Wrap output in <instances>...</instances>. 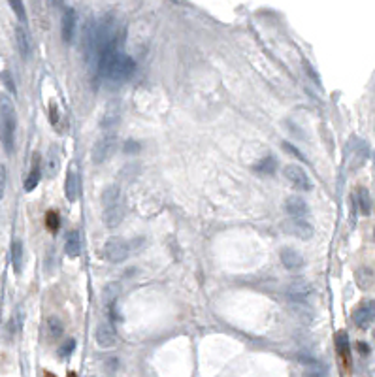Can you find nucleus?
Segmentation results:
<instances>
[{"mask_svg": "<svg viewBox=\"0 0 375 377\" xmlns=\"http://www.w3.org/2000/svg\"><path fill=\"white\" fill-rule=\"evenodd\" d=\"M15 129H17V115L10 96H0V141L6 153H13L15 145Z\"/></svg>", "mask_w": 375, "mask_h": 377, "instance_id": "nucleus-1", "label": "nucleus"}, {"mask_svg": "<svg viewBox=\"0 0 375 377\" xmlns=\"http://www.w3.org/2000/svg\"><path fill=\"white\" fill-rule=\"evenodd\" d=\"M115 143H117V138H115V134H104L102 138L96 140V143L93 145V151H91V159L94 164H102V162H106V160L113 155V151H115Z\"/></svg>", "mask_w": 375, "mask_h": 377, "instance_id": "nucleus-2", "label": "nucleus"}, {"mask_svg": "<svg viewBox=\"0 0 375 377\" xmlns=\"http://www.w3.org/2000/svg\"><path fill=\"white\" fill-rule=\"evenodd\" d=\"M102 257L111 264H121L129 258V245L121 238H109L102 247Z\"/></svg>", "mask_w": 375, "mask_h": 377, "instance_id": "nucleus-3", "label": "nucleus"}, {"mask_svg": "<svg viewBox=\"0 0 375 377\" xmlns=\"http://www.w3.org/2000/svg\"><path fill=\"white\" fill-rule=\"evenodd\" d=\"M281 229L283 232L286 234H290V236H294V238H300V239H309L313 236V227L304 221V219H286L281 223Z\"/></svg>", "mask_w": 375, "mask_h": 377, "instance_id": "nucleus-4", "label": "nucleus"}, {"mask_svg": "<svg viewBox=\"0 0 375 377\" xmlns=\"http://www.w3.org/2000/svg\"><path fill=\"white\" fill-rule=\"evenodd\" d=\"M375 319V300H364L353 309V323L358 328H368Z\"/></svg>", "mask_w": 375, "mask_h": 377, "instance_id": "nucleus-5", "label": "nucleus"}, {"mask_svg": "<svg viewBox=\"0 0 375 377\" xmlns=\"http://www.w3.org/2000/svg\"><path fill=\"white\" fill-rule=\"evenodd\" d=\"M285 178L286 181H290L292 187H296L298 190H311V181L307 178V174L304 172L302 166L298 164H286L285 166Z\"/></svg>", "mask_w": 375, "mask_h": 377, "instance_id": "nucleus-6", "label": "nucleus"}, {"mask_svg": "<svg viewBox=\"0 0 375 377\" xmlns=\"http://www.w3.org/2000/svg\"><path fill=\"white\" fill-rule=\"evenodd\" d=\"M125 217V209H123V204L121 202H115V204H109V206H104V211H102V221L108 229H115L121 225V221Z\"/></svg>", "mask_w": 375, "mask_h": 377, "instance_id": "nucleus-7", "label": "nucleus"}, {"mask_svg": "<svg viewBox=\"0 0 375 377\" xmlns=\"http://www.w3.org/2000/svg\"><path fill=\"white\" fill-rule=\"evenodd\" d=\"M94 339H96V343L100 347L109 349L113 347L115 341H117V332H115V328L111 327V323H102L94 332Z\"/></svg>", "mask_w": 375, "mask_h": 377, "instance_id": "nucleus-8", "label": "nucleus"}, {"mask_svg": "<svg viewBox=\"0 0 375 377\" xmlns=\"http://www.w3.org/2000/svg\"><path fill=\"white\" fill-rule=\"evenodd\" d=\"M285 209L292 219H304L309 213V206L302 196H288L285 202Z\"/></svg>", "mask_w": 375, "mask_h": 377, "instance_id": "nucleus-9", "label": "nucleus"}, {"mask_svg": "<svg viewBox=\"0 0 375 377\" xmlns=\"http://www.w3.org/2000/svg\"><path fill=\"white\" fill-rule=\"evenodd\" d=\"M119 119H121V108H119V102H109L104 115H102V121H100V127L104 130H111L117 127Z\"/></svg>", "mask_w": 375, "mask_h": 377, "instance_id": "nucleus-10", "label": "nucleus"}, {"mask_svg": "<svg viewBox=\"0 0 375 377\" xmlns=\"http://www.w3.org/2000/svg\"><path fill=\"white\" fill-rule=\"evenodd\" d=\"M279 258H281V264H283L286 270H298V268H302V264H304L302 255L298 253L296 249H290V247L281 249V251H279Z\"/></svg>", "mask_w": 375, "mask_h": 377, "instance_id": "nucleus-11", "label": "nucleus"}, {"mask_svg": "<svg viewBox=\"0 0 375 377\" xmlns=\"http://www.w3.org/2000/svg\"><path fill=\"white\" fill-rule=\"evenodd\" d=\"M15 40H17V49H19L21 57L25 60H29L30 55H32V42H30L29 30L25 29L23 25L15 29Z\"/></svg>", "mask_w": 375, "mask_h": 377, "instance_id": "nucleus-12", "label": "nucleus"}, {"mask_svg": "<svg viewBox=\"0 0 375 377\" xmlns=\"http://www.w3.org/2000/svg\"><path fill=\"white\" fill-rule=\"evenodd\" d=\"M74 30H76V11L64 10V13H62V25H60L62 40L64 42L72 40L74 38Z\"/></svg>", "mask_w": 375, "mask_h": 377, "instance_id": "nucleus-13", "label": "nucleus"}, {"mask_svg": "<svg viewBox=\"0 0 375 377\" xmlns=\"http://www.w3.org/2000/svg\"><path fill=\"white\" fill-rule=\"evenodd\" d=\"M64 194L68 202H76L79 196V179L78 174L74 170H70L66 174V181H64Z\"/></svg>", "mask_w": 375, "mask_h": 377, "instance_id": "nucleus-14", "label": "nucleus"}, {"mask_svg": "<svg viewBox=\"0 0 375 377\" xmlns=\"http://www.w3.org/2000/svg\"><path fill=\"white\" fill-rule=\"evenodd\" d=\"M40 178H42V172H40V157L36 155V157H34V162H32V170H30V174L27 176V179H25V190H27V192L34 190V188L38 187Z\"/></svg>", "mask_w": 375, "mask_h": 377, "instance_id": "nucleus-15", "label": "nucleus"}, {"mask_svg": "<svg viewBox=\"0 0 375 377\" xmlns=\"http://www.w3.org/2000/svg\"><path fill=\"white\" fill-rule=\"evenodd\" d=\"M64 251L70 258H78L79 257V251H81V239H79V232L74 230L70 232L68 238H66V245H64Z\"/></svg>", "mask_w": 375, "mask_h": 377, "instance_id": "nucleus-16", "label": "nucleus"}, {"mask_svg": "<svg viewBox=\"0 0 375 377\" xmlns=\"http://www.w3.org/2000/svg\"><path fill=\"white\" fill-rule=\"evenodd\" d=\"M23 257H25L23 241L21 239H13V243H11V264H13L15 274H21V270H23Z\"/></svg>", "mask_w": 375, "mask_h": 377, "instance_id": "nucleus-17", "label": "nucleus"}, {"mask_svg": "<svg viewBox=\"0 0 375 377\" xmlns=\"http://www.w3.org/2000/svg\"><path fill=\"white\" fill-rule=\"evenodd\" d=\"M46 332H47V337L49 339H59L62 336V332H64V327H62V323H60L59 317H49L46 321Z\"/></svg>", "mask_w": 375, "mask_h": 377, "instance_id": "nucleus-18", "label": "nucleus"}, {"mask_svg": "<svg viewBox=\"0 0 375 377\" xmlns=\"http://www.w3.org/2000/svg\"><path fill=\"white\" fill-rule=\"evenodd\" d=\"M336 347H337V353H339V357L343 358V362H345V366H349V337H347V332H337L336 336Z\"/></svg>", "mask_w": 375, "mask_h": 377, "instance_id": "nucleus-19", "label": "nucleus"}, {"mask_svg": "<svg viewBox=\"0 0 375 377\" xmlns=\"http://www.w3.org/2000/svg\"><path fill=\"white\" fill-rule=\"evenodd\" d=\"M356 202H358V209L364 215H368L372 211V196H370V192L364 187H360L356 190Z\"/></svg>", "mask_w": 375, "mask_h": 377, "instance_id": "nucleus-20", "label": "nucleus"}, {"mask_svg": "<svg viewBox=\"0 0 375 377\" xmlns=\"http://www.w3.org/2000/svg\"><path fill=\"white\" fill-rule=\"evenodd\" d=\"M117 296H119V285L117 283H109L108 287L104 288V304H106V308L113 313V304L117 302Z\"/></svg>", "mask_w": 375, "mask_h": 377, "instance_id": "nucleus-21", "label": "nucleus"}, {"mask_svg": "<svg viewBox=\"0 0 375 377\" xmlns=\"http://www.w3.org/2000/svg\"><path fill=\"white\" fill-rule=\"evenodd\" d=\"M306 377H328V368L321 362H311L307 364Z\"/></svg>", "mask_w": 375, "mask_h": 377, "instance_id": "nucleus-22", "label": "nucleus"}, {"mask_svg": "<svg viewBox=\"0 0 375 377\" xmlns=\"http://www.w3.org/2000/svg\"><path fill=\"white\" fill-rule=\"evenodd\" d=\"M356 281H358L360 288H370V285L374 283V274H372V270L360 268L358 272H356Z\"/></svg>", "mask_w": 375, "mask_h": 377, "instance_id": "nucleus-23", "label": "nucleus"}, {"mask_svg": "<svg viewBox=\"0 0 375 377\" xmlns=\"http://www.w3.org/2000/svg\"><path fill=\"white\" fill-rule=\"evenodd\" d=\"M46 227L49 232H57L60 227V217H59V211H55V209H49L47 211V215H46Z\"/></svg>", "mask_w": 375, "mask_h": 377, "instance_id": "nucleus-24", "label": "nucleus"}, {"mask_svg": "<svg viewBox=\"0 0 375 377\" xmlns=\"http://www.w3.org/2000/svg\"><path fill=\"white\" fill-rule=\"evenodd\" d=\"M255 170L260 172V174H274L276 172V160L272 159V157H266V159H262L258 162Z\"/></svg>", "mask_w": 375, "mask_h": 377, "instance_id": "nucleus-25", "label": "nucleus"}, {"mask_svg": "<svg viewBox=\"0 0 375 377\" xmlns=\"http://www.w3.org/2000/svg\"><path fill=\"white\" fill-rule=\"evenodd\" d=\"M10 6H11V10L15 11L17 19H19L21 23H27V11H25V4H23V2H17V0H10Z\"/></svg>", "mask_w": 375, "mask_h": 377, "instance_id": "nucleus-26", "label": "nucleus"}, {"mask_svg": "<svg viewBox=\"0 0 375 377\" xmlns=\"http://www.w3.org/2000/svg\"><path fill=\"white\" fill-rule=\"evenodd\" d=\"M74 349H76V339H68V341H64L62 345L59 347V357L60 358H68L72 353H74Z\"/></svg>", "mask_w": 375, "mask_h": 377, "instance_id": "nucleus-27", "label": "nucleus"}, {"mask_svg": "<svg viewBox=\"0 0 375 377\" xmlns=\"http://www.w3.org/2000/svg\"><path fill=\"white\" fill-rule=\"evenodd\" d=\"M21 321H23V317H21L19 311H17V313L10 319V323H8V332H10V336L17 334V332L21 330Z\"/></svg>", "mask_w": 375, "mask_h": 377, "instance_id": "nucleus-28", "label": "nucleus"}, {"mask_svg": "<svg viewBox=\"0 0 375 377\" xmlns=\"http://www.w3.org/2000/svg\"><path fill=\"white\" fill-rule=\"evenodd\" d=\"M57 170H59V159L55 157V149H51L49 160H47V176L53 178V176L57 174Z\"/></svg>", "mask_w": 375, "mask_h": 377, "instance_id": "nucleus-29", "label": "nucleus"}, {"mask_svg": "<svg viewBox=\"0 0 375 377\" xmlns=\"http://www.w3.org/2000/svg\"><path fill=\"white\" fill-rule=\"evenodd\" d=\"M0 80H2V83L6 85V89L10 91L11 94H15V83H13V80H11L10 72H2V74H0Z\"/></svg>", "mask_w": 375, "mask_h": 377, "instance_id": "nucleus-30", "label": "nucleus"}, {"mask_svg": "<svg viewBox=\"0 0 375 377\" xmlns=\"http://www.w3.org/2000/svg\"><path fill=\"white\" fill-rule=\"evenodd\" d=\"M6 166L4 164H0V200L4 196V190H6Z\"/></svg>", "mask_w": 375, "mask_h": 377, "instance_id": "nucleus-31", "label": "nucleus"}, {"mask_svg": "<svg viewBox=\"0 0 375 377\" xmlns=\"http://www.w3.org/2000/svg\"><path fill=\"white\" fill-rule=\"evenodd\" d=\"M140 151V143L134 141V140H127L125 141V153H138Z\"/></svg>", "mask_w": 375, "mask_h": 377, "instance_id": "nucleus-32", "label": "nucleus"}, {"mask_svg": "<svg viewBox=\"0 0 375 377\" xmlns=\"http://www.w3.org/2000/svg\"><path fill=\"white\" fill-rule=\"evenodd\" d=\"M49 119L53 125H57L59 123V108H57V104L55 102H51L49 106Z\"/></svg>", "mask_w": 375, "mask_h": 377, "instance_id": "nucleus-33", "label": "nucleus"}, {"mask_svg": "<svg viewBox=\"0 0 375 377\" xmlns=\"http://www.w3.org/2000/svg\"><path fill=\"white\" fill-rule=\"evenodd\" d=\"M283 147H285L286 151L290 153V155H294V157H298L300 160H306V159H304V155H302V153H300V151H298V149L294 147V145H290L288 141H283Z\"/></svg>", "mask_w": 375, "mask_h": 377, "instance_id": "nucleus-34", "label": "nucleus"}, {"mask_svg": "<svg viewBox=\"0 0 375 377\" xmlns=\"http://www.w3.org/2000/svg\"><path fill=\"white\" fill-rule=\"evenodd\" d=\"M108 362H109L108 366L111 368V370H115V368H117V358H109Z\"/></svg>", "mask_w": 375, "mask_h": 377, "instance_id": "nucleus-35", "label": "nucleus"}, {"mask_svg": "<svg viewBox=\"0 0 375 377\" xmlns=\"http://www.w3.org/2000/svg\"><path fill=\"white\" fill-rule=\"evenodd\" d=\"M358 351L366 355V353H368V345H366V343H358Z\"/></svg>", "mask_w": 375, "mask_h": 377, "instance_id": "nucleus-36", "label": "nucleus"}, {"mask_svg": "<svg viewBox=\"0 0 375 377\" xmlns=\"http://www.w3.org/2000/svg\"><path fill=\"white\" fill-rule=\"evenodd\" d=\"M68 377H78V376H76V374H74V372H70V374H68Z\"/></svg>", "mask_w": 375, "mask_h": 377, "instance_id": "nucleus-37", "label": "nucleus"}, {"mask_svg": "<svg viewBox=\"0 0 375 377\" xmlns=\"http://www.w3.org/2000/svg\"><path fill=\"white\" fill-rule=\"evenodd\" d=\"M46 377H55V376H51V374H46Z\"/></svg>", "mask_w": 375, "mask_h": 377, "instance_id": "nucleus-38", "label": "nucleus"}]
</instances>
